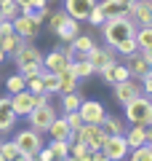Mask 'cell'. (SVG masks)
<instances>
[{"label": "cell", "instance_id": "obj_7", "mask_svg": "<svg viewBox=\"0 0 152 161\" xmlns=\"http://www.w3.org/2000/svg\"><path fill=\"white\" fill-rule=\"evenodd\" d=\"M75 140L85 142L91 150H101V145H104V140H107V132H104L99 124H83V126L75 132Z\"/></svg>", "mask_w": 152, "mask_h": 161}, {"label": "cell", "instance_id": "obj_47", "mask_svg": "<svg viewBox=\"0 0 152 161\" xmlns=\"http://www.w3.org/2000/svg\"><path fill=\"white\" fill-rule=\"evenodd\" d=\"M0 142H3V140H0Z\"/></svg>", "mask_w": 152, "mask_h": 161}, {"label": "cell", "instance_id": "obj_2", "mask_svg": "<svg viewBox=\"0 0 152 161\" xmlns=\"http://www.w3.org/2000/svg\"><path fill=\"white\" fill-rule=\"evenodd\" d=\"M134 32H136V24L128 19V14L109 16V19H104V24H101V35H104V43H107V46H118L120 40L134 38Z\"/></svg>", "mask_w": 152, "mask_h": 161}, {"label": "cell", "instance_id": "obj_33", "mask_svg": "<svg viewBox=\"0 0 152 161\" xmlns=\"http://www.w3.org/2000/svg\"><path fill=\"white\" fill-rule=\"evenodd\" d=\"M96 6L104 11V16H107V19H109V16H120V14H125L123 8L115 3V0H96Z\"/></svg>", "mask_w": 152, "mask_h": 161}, {"label": "cell", "instance_id": "obj_17", "mask_svg": "<svg viewBox=\"0 0 152 161\" xmlns=\"http://www.w3.org/2000/svg\"><path fill=\"white\" fill-rule=\"evenodd\" d=\"M125 59H128V62H125V67H128L131 78H136V80H139V78H144V75L152 70V64L147 62V59L141 57L139 51H136V54H131V57H125Z\"/></svg>", "mask_w": 152, "mask_h": 161}, {"label": "cell", "instance_id": "obj_28", "mask_svg": "<svg viewBox=\"0 0 152 161\" xmlns=\"http://www.w3.org/2000/svg\"><path fill=\"white\" fill-rule=\"evenodd\" d=\"M80 102H83V94H80V92L62 94V110H64V113H72V110H78Z\"/></svg>", "mask_w": 152, "mask_h": 161}, {"label": "cell", "instance_id": "obj_13", "mask_svg": "<svg viewBox=\"0 0 152 161\" xmlns=\"http://www.w3.org/2000/svg\"><path fill=\"white\" fill-rule=\"evenodd\" d=\"M19 115L11 110V94H3L0 97V134H8L16 129Z\"/></svg>", "mask_w": 152, "mask_h": 161}, {"label": "cell", "instance_id": "obj_12", "mask_svg": "<svg viewBox=\"0 0 152 161\" xmlns=\"http://www.w3.org/2000/svg\"><path fill=\"white\" fill-rule=\"evenodd\" d=\"M112 89H115V99H118L120 105H125V102H131V99H136L141 94V83L136 78H128V80H120V83H112Z\"/></svg>", "mask_w": 152, "mask_h": 161}, {"label": "cell", "instance_id": "obj_42", "mask_svg": "<svg viewBox=\"0 0 152 161\" xmlns=\"http://www.w3.org/2000/svg\"><path fill=\"white\" fill-rule=\"evenodd\" d=\"M91 161H109L104 156V150H91Z\"/></svg>", "mask_w": 152, "mask_h": 161}, {"label": "cell", "instance_id": "obj_9", "mask_svg": "<svg viewBox=\"0 0 152 161\" xmlns=\"http://www.w3.org/2000/svg\"><path fill=\"white\" fill-rule=\"evenodd\" d=\"M125 14L136 27H152V0H134Z\"/></svg>", "mask_w": 152, "mask_h": 161}, {"label": "cell", "instance_id": "obj_3", "mask_svg": "<svg viewBox=\"0 0 152 161\" xmlns=\"http://www.w3.org/2000/svg\"><path fill=\"white\" fill-rule=\"evenodd\" d=\"M123 113H125V124H141V126H152V102L149 97L139 94L136 99L123 105Z\"/></svg>", "mask_w": 152, "mask_h": 161}, {"label": "cell", "instance_id": "obj_11", "mask_svg": "<svg viewBox=\"0 0 152 161\" xmlns=\"http://www.w3.org/2000/svg\"><path fill=\"white\" fill-rule=\"evenodd\" d=\"M78 113H80V118H83V124H101V118L107 115V108H104L99 99H85L83 97Z\"/></svg>", "mask_w": 152, "mask_h": 161}, {"label": "cell", "instance_id": "obj_43", "mask_svg": "<svg viewBox=\"0 0 152 161\" xmlns=\"http://www.w3.org/2000/svg\"><path fill=\"white\" fill-rule=\"evenodd\" d=\"M115 3H118V6L123 8V11H128V8L134 6V0H115Z\"/></svg>", "mask_w": 152, "mask_h": 161}, {"label": "cell", "instance_id": "obj_19", "mask_svg": "<svg viewBox=\"0 0 152 161\" xmlns=\"http://www.w3.org/2000/svg\"><path fill=\"white\" fill-rule=\"evenodd\" d=\"M67 57H64L62 51H59V46L53 48V51H48V54H43V70H51V73H56V70H62V67H67Z\"/></svg>", "mask_w": 152, "mask_h": 161}, {"label": "cell", "instance_id": "obj_8", "mask_svg": "<svg viewBox=\"0 0 152 161\" xmlns=\"http://www.w3.org/2000/svg\"><path fill=\"white\" fill-rule=\"evenodd\" d=\"M101 150H104V156H107L109 161H123L125 156H128V142H125L123 134H107V140H104V145H101Z\"/></svg>", "mask_w": 152, "mask_h": 161}, {"label": "cell", "instance_id": "obj_16", "mask_svg": "<svg viewBox=\"0 0 152 161\" xmlns=\"http://www.w3.org/2000/svg\"><path fill=\"white\" fill-rule=\"evenodd\" d=\"M94 6H96V0H64V11H67V16L78 19V22L88 19V14H91Z\"/></svg>", "mask_w": 152, "mask_h": 161}, {"label": "cell", "instance_id": "obj_22", "mask_svg": "<svg viewBox=\"0 0 152 161\" xmlns=\"http://www.w3.org/2000/svg\"><path fill=\"white\" fill-rule=\"evenodd\" d=\"M56 35H59V40H64V43H69V40L75 38V35H80V24H78V19H72V16H67L62 24L56 27Z\"/></svg>", "mask_w": 152, "mask_h": 161}, {"label": "cell", "instance_id": "obj_25", "mask_svg": "<svg viewBox=\"0 0 152 161\" xmlns=\"http://www.w3.org/2000/svg\"><path fill=\"white\" fill-rule=\"evenodd\" d=\"M22 158V150L16 148L13 140H3L0 142V161H19Z\"/></svg>", "mask_w": 152, "mask_h": 161}, {"label": "cell", "instance_id": "obj_35", "mask_svg": "<svg viewBox=\"0 0 152 161\" xmlns=\"http://www.w3.org/2000/svg\"><path fill=\"white\" fill-rule=\"evenodd\" d=\"M45 148L51 150V156H56V158H64V156H67V150H69V142H67V140H51Z\"/></svg>", "mask_w": 152, "mask_h": 161}, {"label": "cell", "instance_id": "obj_40", "mask_svg": "<svg viewBox=\"0 0 152 161\" xmlns=\"http://www.w3.org/2000/svg\"><path fill=\"white\" fill-rule=\"evenodd\" d=\"M51 158H53V156H51V150L45 148V145L38 150V153H35V161H51Z\"/></svg>", "mask_w": 152, "mask_h": 161}, {"label": "cell", "instance_id": "obj_4", "mask_svg": "<svg viewBox=\"0 0 152 161\" xmlns=\"http://www.w3.org/2000/svg\"><path fill=\"white\" fill-rule=\"evenodd\" d=\"M13 142H16V148L22 150V156H35L40 148H43V132H38V129H19L16 134H13Z\"/></svg>", "mask_w": 152, "mask_h": 161}, {"label": "cell", "instance_id": "obj_46", "mask_svg": "<svg viewBox=\"0 0 152 161\" xmlns=\"http://www.w3.org/2000/svg\"><path fill=\"white\" fill-rule=\"evenodd\" d=\"M51 161H64V158H56V156H53V158H51Z\"/></svg>", "mask_w": 152, "mask_h": 161}, {"label": "cell", "instance_id": "obj_29", "mask_svg": "<svg viewBox=\"0 0 152 161\" xmlns=\"http://www.w3.org/2000/svg\"><path fill=\"white\" fill-rule=\"evenodd\" d=\"M125 161H152V145H139V148H131Z\"/></svg>", "mask_w": 152, "mask_h": 161}, {"label": "cell", "instance_id": "obj_41", "mask_svg": "<svg viewBox=\"0 0 152 161\" xmlns=\"http://www.w3.org/2000/svg\"><path fill=\"white\" fill-rule=\"evenodd\" d=\"M8 32H13V24L8 19H0V35H8Z\"/></svg>", "mask_w": 152, "mask_h": 161}, {"label": "cell", "instance_id": "obj_30", "mask_svg": "<svg viewBox=\"0 0 152 161\" xmlns=\"http://www.w3.org/2000/svg\"><path fill=\"white\" fill-rule=\"evenodd\" d=\"M134 40L139 48H152V27H136Z\"/></svg>", "mask_w": 152, "mask_h": 161}, {"label": "cell", "instance_id": "obj_24", "mask_svg": "<svg viewBox=\"0 0 152 161\" xmlns=\"http://www.w3.org/2000/svg\"><path fill=\"white\" fill-rule=\"evenodd\" d=\"M101 129H104V132L107 134H123L125 132V121L123 118H115V115H104V118H101V124H99Z\"/></svg>", "mask_w": 152, "mask_h": 161}, {"label": "cell", "instance_id": "obj_23", "mask_svg": "<svg viewBox=\"0 0 152 161\" xmlns=\"http://www.w3.org/2000/svg\"><path fill=\"white\" fill-rule=\"evenodd\" d=\"M69 46H72V51L78 54V57H88V51L96 46V40L91 38V35H75L72 40H69ZM75 57V59H78Z\"/></svg>", "mask_w": 152, "mask_h": 161}, {"label": "cell", "instance_id": "obj_49", "mask_svg": "<svg viewBox=\"0 0 152 161\" xmlns=\"http://www.w3.org/2000/svg\"><path fill=\"white\" fill-rule=\"evenodd\" d=\"M123 161H125V158H123Z\"/></svg>", "mask_w": 152, "mask_h": 161}, {"label": "cell", "instance_id": "obj_44", "mask_svg": "<svg viewBox=\"0 0 152 161\" xmlns=\"http://www.w3.org/2000/svg\"><path fill=\"white\" fill-rule=\"evenodd\" d=\"M19 161H35V156H22Z\"/></svg>", "mask_w": 152, "mask_h": 161}, {"label": "cell", "instance_id": "obj_26", "mask_svg": "<svg viewBox=\"0 0 152 161\" xmlns=\"http://www.w3.org/2000/svg\"><path fill=\"white\" fill-rule=\"evenodd\" d=\"M69 67H72V73L78 75V80H80V78H91V75H94V67H91V62H88L85 57H78L75 62H69Z\"/></svg>", "mask_w": 152, "mask_h": 161}, {"label": "cell", "instance_id": "obj_45", "mask_svg": "<svg viewBox=\"0 0 152 161\" xmlns=\"http://www.w3.org/2000/svg\"><path fill=\"white\" fill-rule=\"evenodd\" d=\"M3 62H6V54H3V51H0V64H3Z\"/></svg>", "mask_w": 152, "mask_h": 161}, {"label": "cell", "instance_id": "obj_20", "mask_svg": "<svg viewBox=\"0 0 152 161\" xmlns=\"http://www.w3.org/2000/svg\"><path fill=\"white\" fill-rule=\"evenodd\" d=\"M27 40L24 38H19L16 32H8V35H0V51L6 54V57H13V54L19 51V48L24 46Z\"/></svg>", "mask_w": 152, "mask_h": 161}, {"label": "cell", "instance_id": "obj_15", "mask_svg": "<svg viewBox=\"0 0 152 161\" xmlns=\"http://www.w3.org/2000/svg\"><path fill=\"white\" fill-rule=\"evenodd\" d=\"M32 108H35V94L32 92L22 89V92L11 94V110L19 118H27V113H32Z\"/></svg>", "mask_w": 152, "mask_h": 161}, {"label": "cell", "instance_id": "obj_1", "mask_svg": "<svg viewBox=\"0 0 152 161\" xmlns=\"http://www.w3.org/2000/svg\"><path fill=\"white\" fill-rule=\"evenodd\" d=\"M13 62H16V70H19V75H22L24 80L35 78V75H40V70H43V51L27 40V43L13 54Z\"/></svg>", "mask_w": 152, "mask_h": 161}, {"label": "cell", "instance_id": "obj_10", "mask_svg": "<svg viewBox=\"0 0 152 161\" xmlns=\"http://www.w3.org/2000/svg\"><path fill=\"white\" fill-rule=\"evenodd\" d=\"M128 148H139V145H152V126H141V124H128L123 132Z\"/></svg>", "mask_w": 152, "mask_h": 161}, {"label": "cell", "instance_id": "obj_21", "mask_svg": "<svg viewBox=\"0 0 152 161\" xmlns=\"http://www.w3.org/2000/svg\"><path fill=\"white\" fill-rule=\"evenodd\" d=\"M45 134L51 140H67L69 142V126H67V121H64V115H56V118L51 121V126L45 129Z\"/></svg>", "mask_w": 152, "mask_h": 161}, {"label": "cell", "instance_id": "obj_31", "mask_svg": "<svg viewBox=\"0 0 152 161\" xmlns=\"http://www.w3.org/2000/svg\"><path fill=\"white\" fill-rule=\"evenodd\" d=\"M112 48H115V54H120V57H131V54H136V51H139V46H136V40H134V38L120 40L118 46H112Z\"/></svg>", "mask_w": 152, "mask_h": 161}, {"label": "cell", "instance_id": "obj_14", "mask_svg": "<svg viewBox=\"0 0 152 161\" xmlns=\"http://www.w3.org/2000/svg\"><path fill=\"white\" fill-rule=\"evenodd\" d=\"M11 24H13V32H16L19 38H24V40H32L35 35L40 32V24L35 22V19L29 16V14H19V16L13 19Z\"/></svg>", "mask_w": 152, "mask_h": 161}, {"label": "cell", "instance_id": "obj_36", "mask_svg": "<svg viewBox=\"0 0 152 161\" xmlns=\"http://www.w3.org/2000/svg\"><path fill=\"white\" fill-rule=\"evenodd\" d=\"M64 19H67V11H64V8H56V11H51V14H48L45 24H48V30H51V32H56V27L64 22Z\"/></svg>", "mask_w": 152, "mask_h": 161}, {"label": "cell", "instance_id": "obj_27", "mask_svg": "<svg viewBox=\"0 0 152 161\" xmlns=\"http://www.w3.org/2000/svg\"><path fill=\"white\" fill-rule=\"evenodd\" d=\"M40 80H43V92L48 94H59V75L51 70H40Z\"/></svg>", "mask_w": 152, "mask_h": 161}, {"label": "cell", "instance_id": "obj_6", "mask_svg": "<svg viewBox=\"0 0 152 161\" xmlns=\"http://www.w3.org/2000/svg\"><path fill=\"white\" fill-rule=\"evenodd\" d=\"M56 108H53V105H35L32 108V113H27V121H29V126L32 129H38V132H43L45 134V129L51 126V121L56 118Z\"/></svg>", "mask_w": 152, "mask_h": 161}, {"label": "cell", "instance_id": "obj_5", "mask_svg": "<svg viewBox=\"0 0 152 161\" xmlns=\"http://www.w3.org/2000/svg\"><path fill=\"white\" fill-rule=\"evenodd\" d=\"M91 62V67H94V73H104V70H109L115 62H118V54H115L112 46H94L88 51V57H85Z\"/></svg>", "mask_w": 152, "mask_h": 161}, {"label": "cell", "instance_id": "obj_37", "mask_svg": "<svg viewBox=\"0 0 152 161\" xmlns=\"http://www.w3.org/2000/svg\"><path fill=\"white\" fill-rule=\"evenodd\" d=\"M22 89H24V78L19 73H13V75L6 78V92L8 94H16V92H22Z\"/></svg>", "mask_w": 152, "mask_h": 161}, {"label": "cell", "instance_id": "obj_39", "mask_svg": "<svg viewBox=\"0 0 152 161\" xmlns=\"http://www.w3.org/2000/svg\"><path fill=\"white\" fill-rule=\"evenodd\" d=\"M104 19H107V16H104V11H101L99 6L91 8V14H88V24H91V27H101V24H104Z\"/></svg>", "mask_w": 152, "mask_h": 161}, {"label": "cell", "instance_id": "obj_32", "mask_svg": "<svg viewBox=\"0 0 152 161\" xmlns=\"http://www.w3.org/2000/svg\"><path fill=\"white\" fill-rule=\"evenodd\" d=\"M19 6V14H32L35 8H45L48 6V0H13Z\"/></svg>", "mask_w": 152, "mask_h": 161}, {"label": "cell", "instance_id": "obj_38", "mask_svg": "<svg viewBox=\"0 0 152 161\" xmlns=\"http://www.w3.org/2000/svg\"><path fill=\"white\" fill-rule=\"evenodd\" d=\"M62 115H64V121H67L69 132H78V129L83 126V118H80V113H78V110H72V113H62Z\"/></svg>", "mask_w": 152, "mask_h": 161}, {"label": "cell", "instance_id": "obj_18", "mask_svg": "<svg viewBox=\"0 0 152 161\" xmlns=\"http://www.w3.org/2000/svg\"><path fill=\"white\" fill-rule=\"evenodd\" d=\"M56 75H59V94H69V92H78V75L72 73V67H62V70H56Z\"/></svg>", "mask_w": 152, "mask_h": 161}, {"label": "cell", "instance_id": "obj_48", "mask_svg": "<svg viewBox=\"0 0 152 161\" xmlns=\"http://www.w3.org/2000/svg\"><path fill=\"white\" fill-rule=\"evenodd\" d=\"M0 19H3V16H0Z\"/></svg>", "mask_w": 152, "mask_h": 161}, {"label": "cell", "instance_id": "obj_34", "mask_svg": "<svg viewBox=\"0 0 152 161\" xmlns=\"http://www.w3.org/2000/svg\"><path fill=\"white\" fill-rule=\"evenodd\" d=\"M0 16L8 19V22H13V19L19 16V6L13 0H0Z\"/></svg>", "mask_w": 152, "mask_h": 161}]
</instances>
